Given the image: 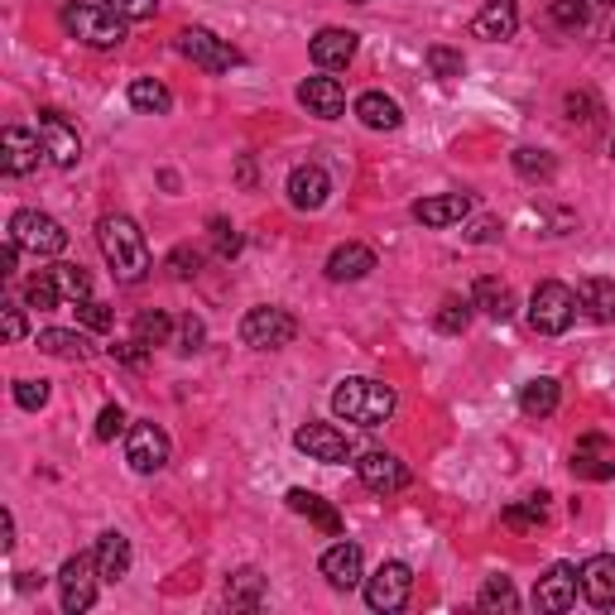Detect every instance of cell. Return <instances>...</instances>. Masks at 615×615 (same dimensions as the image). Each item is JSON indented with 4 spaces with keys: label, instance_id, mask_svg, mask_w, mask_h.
Segmentation results:
<instances>
[{
    "label": "cell",
    "instance_id": "obj_34",
    "mask_svg": "<svg viewBox=\"0 0 615 615\" xmlns=\"http://www.w3.org/2000/svg\"><path fill=\"white\" fill-rule=\"evenodd\" d=\"M130 106L144 116H164L168 106H174V92H168L159 78H135L130 82Z\"/></svg>",
    "mask_w": 615,
    "mask_h": 615
},
{
    "label": "cell",
    "instance_id": "obj_33",
    "mask_svg": "<svg viewBox=\"0 0 615 615\" xmlns=\"http://www.w3.org/2000/svg\"><path fill=\"white\" fill-rule=\"evenodd\" d=\"M39 352H48V356H63V360H87V356H92V342H87L82 332L44 328V332H39Z\"/></svg>",
    "mask_w": 615,
    "mask_h": 615
},
{
    "label": "cell",
    "instance_id": "obj_25",
    "mask_svg": "<svg viewBox=\"0 0 615 615\" xmlns=\"http://www.w3.org/2000/svg\"><path fill=\"white\" fill-rule=\"evenodd\" d=\"M308 54H312V63L318 68H346L356 58V34L352 29H318L312 34V44H308Z\"/></svg>",
    "mask_w": 615,
    "mask_h": 615
},
{
    "label": "cell",
    "instance_id": "obj_45",
    "mask_svg": "<svg viewBox=\"0 0 615 615\" xmlns=\"http://www.w3.org/2000/svg\"><path fill=\"white\" fill-rule=\"evenodd\" d=\"M198 270H202V256L192 246L168 250V274H174V280H198Z\"/></svg>",
    "mask_w": 615,
    "mask_h": 615
},
{
    "label": "cell",
    "instance_id": "obj_14",
    "mask_svg": "<svg viewBox=\"0 0 615 615\" xmlns=\"http://www.w3.org/2000/svg\"><path fill=\"white\" fill-rule=\"evenodd\" d=\"M294 448L298 452H308L312 462H352V442H346V433L342 428H332V424H304L294 433Z\"/></svg>",
    "mask_w": 615,
    "mask_h": 615
},
{
    "label": "cell",
    "instance_id": "obj_54",
    "mask_svg": "<svg viewBox=\"0 0 615 615\" xmlns=\"http://www.w3.org/2000/svg\"><path fill=\"white\" fill-rule=\"evenodd\" d=\"M472 240H496V222H490V216H481V222L472 226Z\"/></svg>",
    "mask_w": 615,
    "mask_h": 615
},
{
    "label": "cell",
    "instance_id": "obj_6",
    "mask_svg": "<svg viewBox=\"0 0 615 615\" xmlns=\"http://www.w3.org/2000/svg\"><path fill=\"white\" fill-rule=\"evenodd\" d=\"M298 336V318L288 308H250L246 318H240V342L250 346V352H280Z\"/></svg>",
    "mask_w": 615,
    "mask_h": 615
},
{
    "label": "cell",
    "instance_id": "obj_36",
    "mask_svg": "<svg viewBox=\"0 0 615 615\" xmlns=\"http://www.w3.org/2000/svg\"><path fill=\"white\" fill-rule=\"evenodd\" d=\"M48 270H54V284H58V294H63L68 304L92 298V274L82 270V264H48Z\"/></svg>",
    "mask_w": 615,
    "mask_h": 615
},
{
    "label": "cell",
    "instance_id": "obj_5",
    "mask_svg": "<svg viewBox=\"0 0 615 615\" xmlns=\"http://www.w3.org/2000/svg\"><path fill=\"white\" fill-rule=\"evenodd\" d=\"M10 240H15L20 250H29V256H63L68 250V232H63V222L58 216H48V212H34V208H24L10 216Z\"/></svg>",
    "mask_w": 615,
    "mask_h": 615
},
{
    "label": "cell",
    "instance_id": "obj_53",
    "mask_svg": "<svg viewBox=\"0 0 615 615\" xmlns=\"http://www.w3.org/2000/svg\"><path fill=\"white\" fill-rule=\"evenodd\" d=\"M15 264H20V246L5 236V256H0V274H15Z\"/></svg>",
    "mask_w": 615,
    "mask_h": 615
},
{
    "label": "cell",
    "instance_id": "obj_17",
    "mask_svg": "<svg viewBox=\"0 0 615 615\" xmlns=\"http://www.w3.org/2000/svg\"><path fill=\"white\" fill-rule=\"evenodd\" d=\"M577 587H582L587 606L611 611V606H615V558H611V553H596V558H587L582 568H577Z\"/></svg>",
    "mask_w": 615,
    "mask_h": 615
},
{
    "label": "cell",
    "instance_id": "obj_2",
    "mask_svg": "<svg viewBox=\"0 0 615 615\" xmlns=\"http://www.w3.org/2000/svg\"><path fill=\"white\" fill-rule=\"evenodd\" d=\"M394 390L385 380H370V376H352L332 390V414L342 424H356V428H385L394 414Z\"/></svg>",
    "mask_w": 615,
    "mask_h": 615
},
{
    "label": "cell",
    "instance_id": "obj_57",
    "mask_svg": "<svg viewBox=\"0 0 615 615\" xmlns=\"http://www.w3.org/2000/svg\"><path fill=\"white\" fill-rule=\"evenodd\" d=\"M352 5H370V0H352Z\"/></svg>",
    "mask_w": 615,
    "mask_h": 615
},
{
    "label": "cell",
    "instance_id": "obj_51",
    "mask_svg": "<svg viewBox=\"0 0 615 615\" xmlns=\"http://www.w3.org/2000/svg\"><path fill=\"white\" fill-rule=\"evenodd\" d=\"M0 318H5V342H20V336H24V312H20V304H5V308H0Z\"/></svg>",
    "mask_w": 615,
    "mask_h": 615
},
{
    "label": "cell",
    "instance_id": "obj_21",
    "mask_svg": "<svg viewBox=\"0 0 615 615\" xmlns=\"http://www.w3.org/2000/svg\"><path fill=\"white\" fill-rule=\"evenodd\" d=\"M298 102H304L308 116H318V120H342V111H346V92H342V82L336 78L298 82Z\"/></svg>",
    "mask_w": 615,
    "mask_h": 615
},
{
    "label": "cell",
    "instance_id": "obj_1",
    "mask_svg": "<svg viewBox=\"0 0 615 615\" xmlns=\"http://www.w3.org/2000/svg\"><path fill=\"white\" fill-rule=\"evenodd\" d=\"M96 246H102V256L120 284H140L144 274H150V240H144L135 216L106 212L102 222H96Z\"/></svg>",
    "mask_w": 615,
    "mask_h": 615
},
{
    "label": "cell",
    "instance_id": "obj_20",
    "mask_svg": "<svg viewBox=\"0 0 615 615\" xmlns=\"http://www.w3.org/2000/svg\"><path fill=\"white\" fill-rule=\"evenodd\" d=\"M515 29H520V0H486L481 15L472 20V34L476 39H486V44L515 39Z\"/></svg>",
    "mask_w": 615,
    "mask_h": 615
},
{
    "label": "cell",
    "instance_id": "obj_55",
    "mask_svg": "<svg viewBox=\"0 0 615 615\" xmlns=\"http://www.w3.org/2000/svg\"><path fill=\"white\" fill-rule=\"evenodd\" d=\"M44 577H34V572H20V592H34V587H39Z\"/></svg>",
    "mask_w": 615,
    "mask_h": 615
},
{
    "label": "cell",
    "instance_id": "obj_37",
    "mask_svg": "<svg viewBox=\"0 0 615 615\" xmlns=\"http://www.w3.org/2000/svg\"><path fill=\"white\" fill-rule=\"evenodd\" d=\"M476 606H481V611H520V592H515L510 577H486V587H481Z\"/></svg>",
    "mask_w": 615,
    "mask_h": 615
},
{
    "label": "cell",
    "instance_id": "obj_29",
    "mask_svg": "<svg viewBox=\"0 0 615 615\" xmlns=\"http://www.w3.org/2000/svg\"><path fill=\"white\" fill-rule=\"evenodd\" d=\"M577 308H587L592 322H615V280H582L577 284Z\"/></svg>",
    "mask_w": 615,
    "mask_h": 615
},
{
    "label": "cell",
    "instance_id": "obj_30",
    "mask_svg": "<svg viewBox=\"0 0 615 615\" xmlns=\"http://www.w3.org/2000/svg\"><path fill=\"white\" fill-rule=\"evenodd\" d=\"M548 496L539 490V496H524V500H515V505H505L500 510V524L505 529H515V534H534V529H544L548 524Z\"/></svg>",
    "mask_w": 615,
    "mask_h": 615
},
{
    "label": "cell",
    "instance_id": "obj_8",
    "mask_svg": "<svg viewBox=\"0 0 615 615\" xmlns=\"http://www.w3.org/2000/svg\"><path fill=\"white\" fill-rule=\"evenodd\" d=\"M96 582H102V572H96V558L92 553H78V558H68L63 568H58V596H63V611L68 615H82L96 606Z\"/></svg>",
    "mask_w": 615,
    "mask_h": 615
},
{
    "label": "cell",
    "instance_id": "obj_56",
    "mask_svg": "<svg viewBox=\"0 0 615 615\" xmlns=\"http://www.w3.org/2000/svg\"><path fill=\"white\" fill-rule=\"evenodd\" d=\"M611 159H615V135H611Z\"/></svg>",
    "mask_w": 615,
    "mask_h": 615
},
{
    "label": "cell",
    "instance_id": "obj_48",
    "mask_svg": "<svg viewBox=\"0 0 615 615\" xmlns=\"http://www.w3.org/2000/svg\"><path fill=\"white\" fill-rule=\"evenodd\" d=\"M120 428H126V409H120V404H106L102 414H96V438H102V442H116Z\"/></svg>",
    "mask_w": 615,
    "mask_h": 615
},
{
    "label": "cell",
    "instance_id": "obj_28",
    "mask_svg": "<svg viewBox=\"0 0 615 615\" xmlns=\"http://www.w3.org/2000/svg\"><path fill=\"white\" fill-rule=\"evenodd\" d=\"M472 304L486 312V318H496V322H510L515 318V294H510V284L496 280V274H481L476 288H472Z\"/></svg>",
    "mask_w": 615,
    "mask_h": 615
},
{
    "label": "cell",
    "instance_id": "obj_35",
    "mask_svg": "<svg viewBox=\"0 0 615 615\" xmlns=\"http://www.w3.org/2000/svg\"><path fill=\"white\" fill-rule=\"evenodd\" d=\"M174 332H178V322L168 318L164 308H144L140 318H135V342H144L154 352V346H168L174 342Z\"/></svg>",
    "mask_w": 615,
    "mask_h": 615
},
{
    "label": "cell",
    "instance_id": "obj_40",
    "mask_svg": "<svg viewBox=\"0 0 615 615\" xmlns=\"http://www.w3.org/2000/svg\"><path fill=\"white\" fill-rule=\"evenodd\" d=\"M548 20L558 24V29H587V20H592V10H587V0H548Z\"/></svg>",
    "mask_w": 615,
    "mask_h": 615
},
{
    "label": "cell",
    "instance_id": "obj_38",
    "mask_svg": "<svg viewBox=\"0 0 615 615\" xmlns=\"http://www.w3.org/2000/svg\"><path fill=\"white\" fill-rule=\"evenodd\" d=\"M472 298H442V308H438V318H433V328L438 332H448V336H457V332H466V322H472Z\"/></svg>",
    "mask_w": 615,
    "mask_h": 615
},
{
    "label": "cell",
    "instance_id": "obj_31",
    "mask_svg": "<svg viewBox=\"0 0 615 615\" xmlns=\"http://www.w3.org/2000/svg\"><path fill=\"white\" fill-rule=\"evenodd\" d=\"M264 601V577L256 568H240L226 577V606L232 611H260Z\"/></svg>",
    "mask_w": 615,
    "mask_h": 615
},
{
    "label": "cell",
    "instance_id": "obj_50",
    "mask_svg": "<svg viewBox=\"0 0 615 615\" xmlns=\"http://www.w3.org/2000/svg\"><path fill=\"white\" fill-rule=\"evenodd\" d=\"M144 352H150V346L135 342V336H130V342H116V346H111V356L120 360V366H130V370H144Z\"/></svg>",
    "mask_w": 615,
    "mask_h": 615
},
{
    "label": "cell",
    "instance_id": "obj_58",
    "mask_svg": "<svg viewBox=\"0 0 615 615\" xmlns=\"http://www.w3.org/2000/svg\"><path fill=\"white\" fill-rule=\"evenodd\" d=\"M601 5H615V0H601Z\"/></svg>",
    "mask_w": 615,
    "mask_h": 615
},
{
    "label": "cell",
    "instance_id": "obj_11",
    "mask_svg": "<svg viewBox=\"0 0 615 615\" xmlns=\"http://www.w3.org/2000/svg\"><path fill=\"white\" fill-rule=\"evenodd\" d=\"M356 476H360V486L376 490V496H400V490L409 486V466L394 452H360Z\"/></svg>",
    "mask_w": 615,
    "mask_h": 615
},
{
    "label": "cell",
    "instance_id": "obj_19",
    "mask_svg": "<svg viewBox=\"0 0 615 615\" xmlns=\"http://www.w3.org/2000/svg\"><path fill=\"white\" fill-rule=\"evenodd\" d=\"M318 568H322V577H328L336 592H352V587L366 582V558H360V548H356V544H346V539L322 553Z\"/></svg>",
    "mask_w": 615,
    "mask_h": 615
},
{
    "label": "cell",
    "instance_id": "obj_3",
    "mask_svg": "<svg viewBox=\"0 0 615 615\" xmlns=\"http://www.w3.org/2000/svg\"><path fill=\"white\" fill-rule=\"evenodd\" d=\"M63 29L72 39H82L87 48H120L126 44V24L111 5H102V0H82V5H63Z\"/></svg>",
    "mask_w": 615,
    "mask_h": 615
},
{
    "label": "cell",
    "instance_id": "obj_47",
    "mask_svg": "<svg viewBox=\"0 0 615 615\" xmlns=\"http://www.w3.org/2000/svg\"><path fill=\"white\" fill-rule=\"evenodd\" d=\"M15 404L20 409H44L48 404V380H15Z\"/></svg>",
    "mask_w": 615,
    "mask_h": 615
},
{
    "label": "cell",
    "instance_id": "obj_39",
    "mask_svg": "<svg viewBox=\"0 0 615 615\" xmlns=\"http://www.w3.org/2000/svg\"><path fill=\"white\" fill-rule=\"evenodd\" d=\"M24 298H29V308H39V312L63 304V294H58V284H54V270L29 274V284H24Z\"/></svg>",
    "mask_w": 615,
    "mask_h": 615
},
{
    "label": "cell",
    "instance_id": "obj_43",
    "mask_svg": "<svg viewBox=\"0 0 615 615\" xmlns=\"http://www.w3.org/2000/svg\"><path fill=\"white\" fill-rule=\"evenodd\" d=\"M515 168H520L524 178H553V174H558L553 154L548 150H529V144H524V150H515Z\"/></svg>",
    "mask_w": 615,
    "mask_h": 615
},
{
    "label": "cell",
    "instance_id": "obj_32",
    "mask_svg": "<svg viewBox=\"0 0 615 615\" xmlns=\"http://www.w3.org/2000/svg\"><path fill=\"white\" fill-rule=\"evenodd\" d=\"M558 400H563V385L553 376H539V380H529L520 390V409L529 418H548L553 409H558Z\"/></svg>",
    "mask_w": 615,
    "mask_h": 615
},
{
    "label": "cell",
    "instance_id": "obj_12",
    "mask_svg": "<svg viewBox=\"0 0 615 615\" xmlns=\"http://www.w3.org/2000/svg\"><path fill=\"white\" fill-rule=\"evenodd\" d=\"M39 140H44V154H48V159H54L58 168H78V159H82V140H78V130L68 126V116H63V111L44 106V111H39Z\"/></svg>",
    "mask_w": 615,
    "mask_h": 615
},
{
    "label": "cell",
    "instance_id": "obj_4",
    "mask_svg": "<svg viewBox=\"0 0 615 615\" xmlns=\"http://www.w3.org/2000/svg\"><path fill=\"white\" fill-rule=\"evenodd\" d=\"M577 322V294L558 280H544L529 298V328L539 336H563Z\"/></svg>",
    "mask_w": 615,
    "mask_h": 615
},
{
    "label": "cell",
    "instance_id": "obj_16",
    "mask_svg": "<svg viewBox=\"0 0 615 615\" xmlns=\"http://www.w3.org/2000/svg\"><path fill=\"white\" fill-rule=\"evenodd\" d=\"M328 198H332V178L322 164H298L294 174H288V202H294L298 212L328 208Z\"/></svg>",
    "mask_w": 615,
    "mask_h": 615
},
{
    "label": "cell",
    "instance_id": "obj_18",
    "mask_svg": "<svg viewBox=\"0 0 615 615\" xmlns=\"http://www.w3.org/2000/svg\"><path fill=\"white\" fill-rule=\"evenodd\" d=\"M39 154H44V140L29 135V130L10 126L5 135H0V168H5L10 178H24L39 168Z\"/></svg>",
    "mask_w": 615,
    "mask_h": 615
},
{
    "label": "cell",
    "instance_id": "obj_15",
    "mask_svg": "<svg viewBox=\"0 0 615 615\" xmlns=\"http://www.w3.org/2000/svg\"><path fill=\"white\" fill-rule=\"evenodd\" d=\"M568 466H572V476H582V481H611L615 476V442L601 438V433H587V438H577Z\"/></svg>",
    "mask_w": 615,
    "mask_h": 615
},
{
    "label": "cell",
    "instance_id": "obj_49",
    "mask_svg": "<svg viewBox=\"0 0 615 615\" xmlns=\"http://www.w3.org/2000/svg\"><path fill=\"white\" fill-rule=\"evenodd\" d=\"M202 342H208V328H202V318H192L188 312V318L178 322V352H198Z\"/></svg>",
    "mask_w": 615,
    "mask_h": 615
},
{
    "label": "cell",
    "instance_id": "obj_27",
    "mask_svg": "<svg viewBox=\"0 0 615 615\" xmlns=\"http://www.w3.org/2000/svg\"><path fill=\"white\" fill-rule=\"evenodd\" d=\"M356 120L366 130H400L404 126V111H400V102L394 96H385V92H360L356 96Z\"/></svg>",
    "mask_w": 615,
    "mask_h": 615
},
{
    "label": "cell",
    "instance_id": "obj_23",
    "mask_svg": "<svg viewBox=\"0 0 615 615\" xmlns=\"http://www.w3.org/2000/svg\"><path fill=\"white\" fill-rule=\"evenodd\" d=\"M284 500H288V510H294V515H304L308 524H318L328 539H342V515H336V505H332V500H322L318 490L294 486Z\"/></svg>",
    "mask_w": 615,
    "mask_h": 615
},
{
    "label": "cell",
    "instance_id": "obj_22",
    "mask_svg": "<svg viewBox=\"0 0 615 615\" xmlns=\"http://www.w3.org/2000/svg\"><path fill=\"white\" fill-rule=\"evenodd\" d=\"M466 212H472L466 192H433V198L414 202V222H424V226H457V222H466Z\"/></svg>",
    "mask_w": 615,
    "mask_h": 615
},
{
    "label": "cell",
    "instance_id": "obj_46",
    "mask_svg": "<svg viewBox=\"0 0 615 615\" xmlns=\"http://www.w3.org/2000/svg\"><path fill=\"white\" fill-rule=\"evenodd\" d=\"M102 5H111L116 15H120V20H130V24L159 15V0H102Z\"/></svg>",
    "mask_w": 615,
    "mask_h": 615
},
{
    "label": "cell",
    "instance_id": "obj_44",
    "mask_svg": "<svg viewBox=\"0 0 615 615\" xmlns=\"http://www.w3.org/2000/svg\"><path fill=\"white\" fill-rule=\"evenodd\" d=\"M78 308V322L87 332H111V322H116V312L102 304V298H82V304H72Z\"/></svg>",
    "mask_w": 615,
    "mask_h": 615
},
{
    "label": "cell",
    "instance_id": "obj_9",
    "mask_svg": "<svg viewBox=\"0 0 615 615\" xmlns=\"http://www.w3.org/2000/svg\"><path fill=\"white\" fill-rule=\"evenodd\" d=\"M178 54H184L192 68H202V72H232V68H240V48H232L226 39H216L212 29H184V34H178Z\"/></svg>",
    "mask_w": 615,
    "mask_h": 615
},
{
    "label": "cell",
    "instance_id": "obj_7",
    "mask_svg": "<svg viewBox=\"0 0 615 615\" xmlns=\"http://www.w3.org/2000/svg\"><path fill=\"white\" fill-rule=\"evenodd\" d=\"M409 592H414V572H409V563H400V558L380 563V568L366 577V606L380 611V615L404 611L409 606Z\"/></svg>",
    "mask_w": 615,
    "mask_h": 615
},
{
    "label": "cell",
    "instance_id": "obj_42",
    "mask_svg": "<svg viewBox=\"0 0 615 615\" xmlns=\"http://www.w3.org/2000/svg\"><path fill=\"white\" fill-rule=\"evenodd\" d=\"M208 232H212V250H216L222 260H236V256H240V246H246V240H240V232H236L232 222H226V216H212Z\"/></svg>",
    "mask_w": 615,
    "mask_h": 615
},
{
    "label": "cell",
    "instance_id": "obj_13",
    "mask_svg": "<svg viewBox=\"0 0 615 615\" xmlns=\"http://www.w3.org/2000/svg\"><path fill=\"white\" fill-rule=\"evenodd\" d=\"M577 568L572 563H553V568L539 577V587H534V606L539 611H548V615H563V611H572L577 606Z\"/></svg>",
    "mask_w": 615,
    "mask_h": 615
},
{
    "label": "cell",
    "instance_id": "obj_41",
    "mask_svg": "<svg viewBox=\"0 0 615 615\" xmlns=\"http://www.w3.org/2000/svg\"><path fill=\"white\" fill-rule=\"evenodd\" d=\"M428 68H433V78L457 82V78L466 72V58L457 54V48H448V44H433V48H428Z\"/></svg>",
    "mask_w": 615,
    "mask_h": 615
},
{
    "label": "cell",
    "instance_id": "obj_59",
    "mask_svg": "<svg viewBox=\"0 0 615 615\" xmlns=\"http://www.w3.org/2000/svg\"><path fill=\"white\" fill-rule=\"evenodd\" d=\"M611 39H615V29H611Z\"/></svg>",
    "mask_w": 615,
    "mask_h": 615
},
{
    "label": "cell",
    "instance_id": "obj_10",
    "mask_svg": "<svg viewBox=\"0 0 615 615\" xmlns=\"http://www.w3.org/2000/svg\"><path fill=\"white\" fill-rule=\"evenodd\" d=\"M168 433L159 424H135L130 428V438H126V462H130V472H140V476H154V472H164L168 466Z\"/></svg>",
    "mask_w": 615,
    "mask_h": 615
},
{
    "label": "cell",
    "instance_id": "obj_52",
    "mask_svg": "<svg viewBox=\"0 0 615 615\" xmlns=\"http://www.w3.org/2000/svg\"><path fill=\"white\" fill-rule=\"evenodd\" d=\"M10 548H15V515H0V553H10Z\"/></svg>",
    "mask_w": 615,
    "mask_h": 615
},
{
    "label": "cell",
    "instance_id": "obj_26",
    "mask_svg": "<svg viewBox=\"0 0 615 615\" xmlns=\"http://www.w3.org/2000/svg\"><path fill=\"white\" fill-rule=\"evenodd\" d=\"M92 558H96V572H102V582H120V577L130 572V539L116 534V529H106V534L96 539Z\"/></svg>",
    "mask_w": 615,
    "mask_h": 615
},
{
    "label": "cell",
    "instance_id": "obj_24",
    "mask_svg": "<svg viewBox=\"0 0 615 615\" xmlns=\"http://www.w3.org/2000/svg\"><path fill=\"white\" fill-rule=\"evenodd\" d=\"M370 270H376V250L356 246V240H346V246H336L328 256V280L332 284H356V280H366Z\"/></svg>",
    "mask_w": 615,
    "mask_h": 615
}]
</instances>
